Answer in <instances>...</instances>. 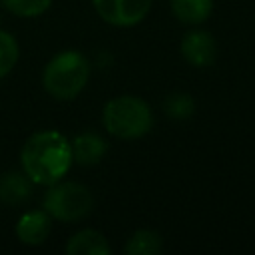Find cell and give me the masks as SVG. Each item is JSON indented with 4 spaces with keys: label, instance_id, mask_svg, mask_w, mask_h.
<instances>
[{
    "label": "cell",
    "instance_id": "8",
    "mask_svg": "<svg viewBox=\"0 0 255 255\" xmlns=\"http://www.w3.org/2000/svg\"><path fill=\"white\" fill-rule=\"evenodd\" d=\"M34 183L24 171L0 173V203L6 207H18L32 197Z\"/></svg>",
    "mask_w": 255,
    "mask_h": 255
},
{
    "label": "cell",
    "instance_id": "14",
    "mask_svg": "<svg viewBox=\"0 0 255 255\" xmlns=\"http://www.w3.org/2000/svg\"><path fill=\"white\" fill-rule=\"evenodd\" d=\"M18 58H20V48L16 38L10 32L0 30V80L14 70V66L18 64Z\"/></svg>",
    "mask_w": 255,
    "mask_h": 255
},
{
    "label": "cell",
    "instance_id": "5",
    "mask_svg": "<svg viewBox=\"0 0 255 255\" xmlns=\"http://www.w3.org/2000/svg\"><path fill=\"white\" fill-rule=\"evenodd\" d=\"M96 14L110 26L131 28L145 20L153 0H92Z\"/></svg>",
    "mask_w": 255,
    "mask_h": 255
},
{
    "label": "cell",
    "instance_id": "15",
    "mask_svg": "<svg viewBox=\"0 0 255 255\" xmlns=\"http://www.w3.org/2000/svg\"><path fill=\"white\" fill-rule=\"evenodd\" d=\"M4 8L18 18H38L52 6V0H2Z\"/></svg>",
    "mask_w": 255,
    "mask_h": 255
},
{
    "label": "cell",
    "instance_id": "6",
    "mask_svg": "<svg viewBox=\"0 0 255 255\" xmlns=\"http://www.w3.org/2000/svg\"><path fill=\"white\" fill-rule=\"evenodd\" d=\"M183 60L193 68H209L217 58V42L205 30H189L179 42Z\"/></svg>",
    "mask_w": 255,
    "mask_h": 255
},
{
    "label": "cell",
    "instance_id": "4",
    "mask_svg": "<svg viewBox=\"0 0 255 255\" xmlns=\"http://www.w3.org/2000/svg\"><path fill=\"white\" fill-rule=\"evenodd\" d=\"M42 205L52 219L72 223L90 215L94 207V197L92 191L78 181H58L48 185Z\"/></svg>",
    "mask_w": 255,
    "mask_h": 255
},
{
    "label": "cell",
    "instance_id": "9",
    "mask_svg": "<svg viewBox=\"0 0 255 255\" xmlns=\"http://www.w3.org/2000/svg\"><path fill=\"white\" fill-rule=\"evenodd\" d=\"M70 145H72V157L80 165H96L108 153V141L94 131L78 133Z\"/></svg>",
    "mask_w": 255,
    "mask_h": 255
},
{
    "label": "cell",
    "instance_id": "2",
    "mask_svg": "<svg viewBox=\"0 0 255 255\" xmlns=\"http://www.w3.org/2000/svg\"><path fill=\"white\" fill-rule=\"evenodd\" d=\"M90 82V62L78 50L58 52L42 72L44 90L58 102L76 100Z\"/></svg>",
    "mask_w": 255,
    "mask_h": 255
},
{
    "label": "cell",
    "instance_id": "12",
    "mask_svg": "<svg viewBox=\"0 0 255 255\" xmlns=\"http://www.w3.org/2000/svg\"><path fill=\"white\" fill-rule=\"evenodd\" d=\"M161 249H163V239L153 229L133 231L124 245V251L128 255H159Z\"/></svg>",
    "mask_w": 255,
    "mask_h": 255
},
{
    "label": "cell",
    "instance_id": "11",
    "mask_svg": "<svg viewBox=\"0 0 255 255\" xmlns=\"http://www.w3.org/2000/svg\"><path fill=\"white\" fill-rule=\"evenodd\" d=\"M171 14L187 26L203 24L213 12V0H169Z\"/></svg>",
    "mask_w": 255,
    "mask_h": 255
},
{
    "label": "cell",
    "instance_id": "3",
    "mask_svg": "<svg viewBox=\"0 0 255 255\" xmlns=\"http://www.w3.org/2000/svg\"><path fill=\"white\" fill-rule=\"evenodd\" d=\"M102 122L110 135L124 141H131L151 131L153 114L149 104L143 98L124 94V96L112 98L104 106Z\"/></svg>",
    "mask_w": 255,
    "mask_h": 255
},
{
    "label": "cell",
    "instance_id": "13",
    "mask_svg": "<svg viewBox=\"0 0 255 255\" xmlns=\"http://www.w3.org/2000/svg\"><path fill=\"white\" fill-rule=\"evenodd\" d=\"M161 106H163L165 116H169L171 120H177V122L191 118L193 112H195V102H193V98H191L189 94H185V92H173V94H169V96L163 100Z\"/></svg>",
    "mask_w": 255,
    "mask_h": 255
},
{
    "label": "cell",
    "instance_id": "1",
    "mask_svg": "<svg viewBox=\"0 0 255 255\" xmlns=\"http://www.w3.org/2000/svg\"><path fill=\"white\" fill-rule=\"evenodd\" d=\"M20 163L34 185L48 187L58 183L68 175L74 163L70 139L58 129H40L24 141Z\"/></svg>",
    "mask_w": 255,
    "mask_h": 255
},
{
    "label": "cell",
    "instance_id": "10",
    "mask_svg": "<svg viewBox=\"0 0 255 255\" xmlns=\"http://www.w3.org/2000/svg\"><path fill=\"white\" fill-rule=\"evenodd\" d=\"M68 255H110L112 247L104 233L98 229H80L66 241Z\"/></svg>",
    "mask_w": 255,
    "mask_h": 255
},
{
    "label": "cell",
    "instance_id": "7",
    "mask_svg": "<svg viewBox=\"0 0 255 255\" xmlns=\"http://www.w3.org/2000/svg\"><path fill=\"white\" fill-rule=\"evenodd\" d=\"M52 221L46 209L24 211L16 221V237L24 245H42L52 233Z\"/></svg>",
    "mask_w": 255,
    "mask_h": 255
}]
</instances>
